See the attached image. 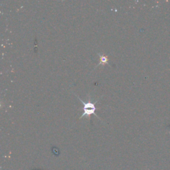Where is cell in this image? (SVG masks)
I'll use <instances>...</instances> for the list:
<instances>
[{
    "instance_id": "obj_1",
    "label": "cell",
    "mask_w": 170,
    "mask_h": 170,
    "mask_svg": "<svg viewBox=\"0 0 170 170\" xmlns=\"http://www.w3.org/2000/svg\"><path fill=\"white\" fill-rule=\"evenodd\" d=\"M76 96L78 98L79 100L82 102L83 105H84V106H83V113L80 117V119L84 117L89 118V116H91L92 114H94V115L96 116L98 118H99V117H98V116L96 114V110L98 108L96 107L95 104L93 103L91 101L85 102L84 100H82L80 97H78V96L76 95Z\"/></svg>"
},
{
    "instance_id": "obj_2",
    "label": "cell",
    "mask_w": 170,
    "mask_h": 170,
    "mask_svg": "<svg viewBox=\"0 0 170 170\" xmlns=\"http://www.w3.org/2000/svg\"><path fill=\"white\" fill-rule=\"evenodd\" d=\"M98 55H99L100 61V62L98 63V64L96 66V67H97L98 66H99L100 65H104V64L109 65V64H108V56H107V55H104L100 54V53H98Z\"/></svg>"
}]
</instances>
